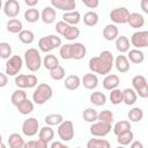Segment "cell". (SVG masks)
Returning <instances> with one entry per match:
<instances>
[{
    "label": "cell",
    "mask_w": 148,
    "mask_h": 148,
    "mask_svg": "<svg viewBox=\"0 0 148 148\" xmlns=\"http://www.w3.org/2000/svg\"><path fill=\"white\" fill-rule=\"evenodd\" d=\"M56 16H57V13H56V9L52 7V6H46L43 8L42 13H40V20L45 23V24H51L56 21Z\"/></svg>",
    "instance_id": "9a60e30c"
},
{
    "label": "cell",
    "mask_w": 148,
    "mask_h": 148,
    "mask_svg": "<svg viewBox=\"0 0 148 148\" xmlns=\"http://www.w3.org/2000/svg\"><path fill=\"white\" fill-rule=\"evenodd\" d=\"M61 36L65 37V39L67 40H74L80 36V29L76 28L75 25H68V28L64 31Z\"/></svg>",
    "instance_id": "836d02e7"
},
{
    "label": "cell",
    "mask_w": 148,
    "mask_h": 148,
    "mask_svg": "<svg viewBox=\"0 0 148 148\" xmlns=\"http://www.w3.org/2000/svg\"><path fill=\"white\" fill-rule=\"evenodd\" d=\"M130 145H131V148H143V145L140 141H132Z\"/></svg>",
    "instance_id": "6f0895ef"
},
{
    "label": "cell",
    "mask_w": 148,
    "mask_h": 148,
    "mask_svg": "<svg viewBox=\"0 0 148 148\" xmlns=\"http://www.w3.org/2000/svg\"><path fill=\"white\" fill-rule=\"evenodd\" d=\"M7 83H8V76L6 74H3V73L0 72V88L6 87Z\"/></svg>",
    "instance_id": "db71d44e"
},
{
    "label": "cell",
    "mask_w": 148,
    "mask_h": 148,
    "mask_svg": "<svg viewBox=\"0 0 148 148\" xmlns=\"http://www.w3.org/2000/svg\"><path fill=\"white\" fill-rule=\"evenodd\" d=\"M59 147H65L66 148V146H65V143H62V142H58V141H56V142H52L51 143V148H59Z\"/></svg>",
    "instance_id": "680465c9"
},
{
    "label": "cell",
    "mask_w": 148,
    "mask_h": 148,
    "mask_svg": "<svg viewBox=\"0 0 148 148\" xmlns=\"http://www.w3.org/2000/svg\"><path fill=\"white\" fill-rule=\"evenodd\" d=\"M140 7L145 14H148V0H141Z\"/></svg>",
    "instance_id": "11a10c76"
},
{
    "label": "cell",
    "mask_w": 148,
    "mask_h": 148,
    "mask_svg": "<svg viewBox=\"0 0 148 148\" xmlns=\"http://www.w3.org/2000/svg\"><path fill=\"white\" fill-rule=\"evenodd\" d=\"M2 8V0H0V9Z\"/></svg>",
    "instance_id": "94428289"
},
{
    "label": "cell",
    "mask_w": 148,
    "mask_h": 148,
    "mask_svg": "<svg viewBox=\"0 0 148 148\" xmlns=\"http://www.w3.org/2000/svg\"><path fill=\"white\" fill-rule=\"evenodd\" d=\"M111 130H112V124H108L103 121H97V123L94 121L92 125L90 126V134L96 138H103L108 135Z\"/></svg>",
    "instance_id": "52a82bcc"
},
{
    "label": "cell",
    "mask_w": 148,
    "mask_h": 148,
    "mask_svg": "<svg viewBox=\"0 0 148 148\" xmlns=\"http://www.w3.org/2000/svg\"><path fill=\"white\" fill-rule=\"evenodd\" d=\"M113 65L116 66V69L119 72V73H126L130 71V60L127 59L126 56H118L114 61H113Z\"/></svg>",
    "instance_id": "ac0fdd59"
},
{
    "label": "cell",
    "mask_w": 148,
    "mask_h": 148,
    "mask_svg": "<svg viewBox=\"0 0 148 148\" xmlns=\"http://www.w3.org/2000/svg\"><path fill=\"white\" fill-rule=\"evenodd\" d=\"M131 43L136 49H143L148 46V31H136L131 37Z\"/></svg>",
    "instance_id": "8fae6325"
},
{
    "label": "cell",
    "mask_w": 148,
    "mask_h": 148,
    "mask_svg": "<svg viewBox=\"0 0 148 148\" xmlns=\"http://www.w3.org/2000/svg\"><path fill=\"white\" fill-rule=\"evenodd\" d=\"M136 98H138V95L134 89L126 88L123 90V102L126 105H133L136 102Z\"/></svg>",
    "instance_id": "cb8c5ba5"
},
{
    "label": "cell",
    "mask_w": 148,
    "mask_h": 148,
    "mask_svg": "<svg viewBox=\"0 0 148 148\" xmlns=\"http://www.w3.org/2000/svg\"><path fill=\"white\" fill-rule=\"evenodd\" d=\"M18 39L23 44H31L35 40V35L31 30H21L18 32Z\"/></svg>",
    "instance_id": "f35d334b"
},
{
    "label": "cell",
    "mask_w": 148,
    "mask_h": 148,
    "mask_svg": "<svg viewBox=\"0 0 148 148\" xmlns=\"http://www.w3.org/2000/svg\"><path fill=\"white\" fill-rule=\"evenodd\" d=\"M47 38H49V40H50V43H51V45H52L53 49L60 47V45H61V38L59 36H57V35H49Z\"/></svg>",
    "instance_id": "f907efd6"
},
{
    "label": "cell",
    "mask_w": 148,
    "mask_h": 148,
    "mask_svg": "<svg viewBox=\"0 0 148 148\" xmlns=\"http://www.w3.org/2000/svg\"><path fill=\"white\" fill-rule=\"evenodd\" d=\"M38 47H39V50H40L42 52H45V53L53 50V47H52V45H51V43H50L47 36H46V37H42V38L38 40Z\"/></svg>",
    "instance_id": "bcb514c9"
},
{
    "label": "cell",
    "mask_w": 148,
    "mask_h": 148,
    "mask_svg": "<svg viewBox=\"0 0 148 148\" xmlns=\"http://www.w3.org/2000/svg\"><path fill=\"white\" fill-rule=\"evenodd\" d=\"M127 117H128L130 121L138 123V121L142 120V118H143V110L141 108H133L128 111Z\"/></svg>",
    "instance_id": "e575fe53"
},
{
    "label": "cell",
    "mask_w": 148,
    "mask_h": 148,
    "mask_svg": "<svg viewBox=\"0 0 148 148\" xmlns=\"http://www.w3.org/2000/svg\"><path fill=\"white\" fill-rule=\"evenodd\" d=\"M15 84L21 89L34 88L37 86V77L34 74H20L15 77Z\"/></svg>",
    "instance_id": "9c48e42d"
},
{
    "label": "cell",
    "mask_w": 148,
    "mask_h": 148,
    "mask_svg": "<svg viewBox=\"0 0 148 148\" xmlns=\"http://www.w3.org/2000/svg\"><path fill=\"white\" fill-rule=\"evenodd\" d=\"M112 130H113V133L116 135H118V134H120L123 132H126V131L131 130V123L128 120H120V121L114 124Z\"/></svg>",
    "instance_id": "74e56055"
},
{
    "label": "cell",
    "mask_w": 148,
    "mask_h": 148,
    "mask_svg": "<svg viewBox=\"0 0 148 148\" xmlns=\"http://www.w3.org/2000/svg\"><path fill=\"white\" fill-rule=\"evenodd\" d=\"M6 28L7 30L10 32V34H18L22 29H23V24L20 20L17 18H10L7 24H6Z\"/></svg>",
    "instance_id": "d6a6232c"
},
{
    "label": "cell",
    "mask_w": 148,
    "mask_h": 148,
    "mask_svg": "<svg viewBox=\"0 0 148 148\" xmlns=\"http://www.w3.org/2000/svg\"><path fill=\"white\" fill-rule=\"evenodd\" d=\"M44 120L49 126H58L64 120V118L60 113H51V114H47Z\"/></svg>",
    "instance_id": "ab89813d"
},
{
    "label": "cell",
    "mask_w": 148,
    "mask_h": 148,
    "mask_svg": "<svg viewBox=\"0 0 148 148\" xmlns=\"http://www.w3.org/2000/svg\"><path fill=\"white\" fill-rule=\"evenodd\" d=\"M53 95V90L50 84L47 83H40L37 86L32 94V102L37 105H42L46 103L49 99H51Z\"/></svg>",
    "instance_id": "7a4b0ae2"
},
{
    "label": "cell",
    "mask_w": 148,
    "mask_h": 148,
    "mask_svg": "<svg viewBox=\"0 0 148 148\" xmlns=\"http://www.w3.org/2000/svg\"><path fill=\"white\" fill-rule=\"evenodd\" d=\"M71 46L72 44H61L60 45V49H59V54L60 57L64 59V60H68V59H72L71 57Z\"/></svg>",
    "instance_id": "c3c4849f"
},
{
    "label": "cell",
    "mask_w": 148,
    "mask_h": 148,
    "mask_svg": "<svg viewBox=\"0 0 148 148\" xmlns=\"http://www.w3.org/2000/svg\"><path fill=\"white\" fill-rule=\"evenodd\" d=\"M132 86L136 95H139L141 98L148 97V83L147 79L143 75H135L132 79Z\"/></svg>",
    "instance_id": "277c9868"
},
{
    "label": "cell",
    "mask_w": 148,
    "mask_h": 148,
    "mask_svg": "<svg viewBox=\"0 0 148 148\" xmlns=\"http://www.w3.org/2000/svg\"><path fill=\"white\" fill-rule=\"evenodd\" d=\"M87 49L82 43H74L71 46V57L75 60H81L86 57Z\"/></svg>",
    "instance_id": "5bb4252c"
},
{
    "label": "cell",
    "mask_w": 148,
    "mask_h": 148,
    "mask_svg": "<svg viewBox=\"0 0 148 148\" xmlns=\"http://www.w3.org/2000/svg\"><path fill=\"white\" fill-rule=\"evenodd\" d=\"M114 40H116V49L120 53H125L130 50V39L126 36H124V35L118 36Z\"/></svg>",
    "instance_id": "d4e9b609"
},
{
    "label": "cell",
    "mask_w": 148,
    "mask_h": 148,
    "mask_svg": "<svg viewBox=\"0 0 148 148\" xmlns=\"http://www.w3.org/2000/svg\"><path fill=\"white\" fill-rule=\"evenodd\" d=\"M23 60L20 56H12L6 61V74L9 76H15L21 71Z\"/></svg>",
    "instance_id": "8992f818"
},
{
    "label": "cell",
    "mask_w": 148,
    "mask_h": 148,
    "mask_svg": "<svg viewBox=\"0 0 148 148\" xmlns=\"http://www.w3.org/2000/svg\"><path fill=\"white\" fill-rule=\"evenodd\" d=\"M82 3L84 6H87L88 8L90 9H94V8H97L98 5H99V0H81Z\"/></svg>",
    "instance_id": "f5cc1de1"
},
{
    "label": "cell",
    "mask_w": 148,
    "mask_h": 148,
    "mask_svg": "<svg viewBox=\"0 0 148 148\" xmlns=\"http://www.w3.org/2000/svg\"><path fill=\"white\" fill-rule=\"evenodd\" d=\"M39 131V123L36 118L29 117L22 124V133L25 136H34Z\"/></svg>",
    "instance_id": "30bf717a"
},
{
    "label": "cell",
    "mask_w": 148,
    "mask_h": 148,
    "mask_svg": "<svg viewBox=\"0 0 148 148\" xmlns=\"http://www.w3.org/2000/svg\"><path fill=\"white\" fill-rule=\"evenodd\" d=\"M62 21H65L69 25H76L81 21V14L77 10L65 12L62 15Z\"/></svg>",
    "instance_id": "d6986e66"
},
{
    "label": "cell",
    "mask_w": 148,
    "mask_h": 148,
    "mask_svg": "<svg viewBox=\"0 0 148 148\" xmlns=\"http://www.w3.org/2000/svg\"><path fill=\"white\" fill-rule=\"evenodd\" d=\"M81 83L83 84V87L86 89H89V90H92L95 88H97L98 86V77L96 74H92V73H87L83 75L82 80H81Z\"/></svg>",
    "instance_id": "2e32d148"
},
{
    "label": "cell",
    "mask_w": 148,
    "mask_h": 148,
    "mask_svg": "<svg viewBox=\"0 0 148 148\" xmlns=\"http://www.w3.org/2000/svg\"><path fill=\"white\" fill-rule=\"evenodd\" d=\"M3 13L9 18H15L20 13V3L17 0H7L3 5Z\"/></svg>",
    "instance_id": "7c38bea8"
},
{
    "label": "cell",
    "mask_w": 148,
    "mask_h": 148,
    "mask_svg": "<svg viewBox=\"0 0 148 148\" xmlns=\"http://www.w3.org/2000/svg\"><path fill=\"white\" fill-rule=\"evenodd\" d=\"M128 15H130V10L126 7H117L110 12V18L116 24L127 23Z\"/></svg>",
    "instance_id": "ba28073f"
},
{
    "label": "cell",
    "mask_w": 148,
    "mask_h": 148,
    "mask_svg": "<svg viewBox=\"0 0 148 148\" xmlns=\"http://www.w3.org/2000/svg\"><path fill=\"white\" fill-rule=\"evenodd\" d=\"M127 59L133 64H141L145 60V53L139 49H133L127 51Z\"/></svg>",
    "instance_id": "603a6c76"
},
{
    "label": "cell",
    "mask_w": 148,
    "mask_h": 148,
    "mask_svg": "<svg viewBox=\"0 0 148 148\" xmlns=\"http://www.w3.org/2000/svg\"><path fill=\"white\" fill-rule=\"evenodd\" d=\"M25 98H28L27 97V92L24 91V89H17V90H15V91H13V94H12V97H10V102H12V104L13 105H17L18 103H21L22 101H24Z\"/></svg>",
    "instance_id": "d590c367"
},
{
    "label": "cell",
    "mask_w": 148,
    "mask_h": 148,
    "mask_svg": "<svg viewBox=\"0 0 148 148\" xmlns=\"http://www.w3.org/2000/svg\"><path fill=\"white\" fill-rule=\"evenodd\" d=\"M8 143L10 148H23L24 147V140L18 133H12L8 136Z\"/></svg>",
    "instance_id": "f546056e"
},
{
    "label": "cell",
    "mask_w": 148,
    "mask_h": 148,
    "mask_svg": "<svg viewBox=\"0 0 148 148\" xmlns=\"http://www.w3.org/2000/svg\"><path fill=\"white\" fill-rule=\"evenodd\" d=\"M16 109L21 114L27 116V114H29V113H31L34 111V102H31L30 99L25 98L24 101H22L21 103H18L16 105Z\"/></svg>",
    "instance_id": "484cf974"
},
{
    "label": "cell",
    "mask_w": 148,
    "mask_h": 148,
    "mask_svg": "<svg viewBox=\"0 0 148 148\" xmlns=\"http://www.w3.org/2000/svg\"><path fill=\"white\" fill-rule=\"evenodd\" d=\"M0 147H5V146L2 145V136H1V134H0Z\"/></svg>",
    "instance_id": "91938a15"
},
{
    "label": "cell",
    "mask_w": 148,
    "mask_h": 148,
    "mask_svg": "<svg viewBox=\"0 0 148 148\" xmlns=\"http://www.w3.org/2000/svg\"><path fill=\"white\" fill-rule=\"evenodd\" d=\"M81 84V79L77 75H68L65 79V88L68 90H76Z\"/></svg>",
    "instance_id": "4316f807"
},
{
    "label": "cell",
    "mask_w": 148,
    "mask_h": 148,
    "mask_svg": "<svg viewBox=\"0 0 148 148\" xmlns=\"http://www.w3.org/2000/svg\"><path fill=\"white\" fill-rule=\"evenodd\" d=\"M88 148H109L110 142L105 139H90L87 142Z\"/></svg>",
    "instance_id": "8d00e7d4"
},
{
    "label": "cell",
    "mask_w": 148,
    "mask_h": 148,
    "mask_svg": "<svg viewBox=\"0 0 148 148\" xmlns=\"http://www.w3.org/2000/svg\"><path fill=\"white\" fill-rule=\"evenodd\" d=\"M50 76L54 81H60L65 77V69L60 65H58V66L53 67L52 69H50Z\"/></svg>",
    "instance_id": "7bdbcfd3"
},
{
    "label": "cell",
    "mask_w": 148,
    "mask_h": 148,
    "mask_svg": "<svg viewBox=\"0 0 148 148\" xmlns=\"http://www.w3.org/2000/svg\"><path fill=\"white\" fill-rule=\"evenodd\" d=\"M119 83H120V79L117 74H108L103 79V82H102L104 89L106 90H112L114 88H118Z\"/></svg>",
    "instance_id": "e0dca14e"
},
{
    "label": "cell",
    "mask_w": 148,
    "mask_h": 148,
    "mask_svg": "<svg viewBox=\"0 0 148 148\" xmlns=\"http://www.w3.org/2000/svg\"><path fill=\"white\" fill-rule=\"evenodd\" d=\"M58 135L61 141H71L74 138V125L71 120H62L58 125Z\"/></svg>",
    "instance_id": "5b68a950"
},
{
    "label": "cell",
    "mask_w": 148,
    "mask_h": 148,
    "mask_svg": "<svg viewBox=\"0 0 148 148\" xmlns=\"http://www.w3.org/2000/svg\"><path fill=\"white\" fill-rule=\"evenodd\" d=\"M50 1H51V6L54 9H61L65 12L74 10L76 6L75 0H50Z\"/></svg>",
    "instance_id": "4fadbf2b"
},
{
    "label": "cell",
    "mask_w": 148,
    "mask_h": 148,
    "mask_svg": "<svg viewBox=\"0 0 148 148\" xmlns=\"http://www.w3.org/2000/svg\"><path fill=\"white\" fill-rule=\"evenodd\" d=\"M68 25H69V24H67L65 21H58V22L56 23V31H57L59 35H62L64 31L68 28Z\"/></svg>",
    "instance_id": "816d5d0a"
},
{
    "label": "cell",
    "mask_w": 148,
    "mask_h": 148,
    "mask_svg": "<svg viewBox=\"0 0 148 148\" xmlns=\"http://www.w3.org/2000/svg\"><path fill=\"white\" fill-rule=\"evenodd\" d=\"M113 61H114L113 54L110 51L105 50V51H102L99 53V56L90 58L88 66L92 73L105 75L111 72V69L113 67Z\"/></svg>",
    "instance_id": "6da1fadb"
},
{
    "label": "cell",
    "mask_w": 148,
    "mask_h": 148,
    "mask_svg": "<svg viewBox=\"0 0 148 148\" xmlns=\"http://www.w3.org/2000/svg\"><path fill=\"white\" fill-rule=\"evenodd\" d=\"M110 102L113 105H118L120 103H123V90L114 88L112 90H110Z\"/></svg>",
    "instance_id": "b9f144b4"
},
{
    "label": "cell",
    "mask_w": 148,
    "mask_h": 148,
    "mask_svg": "<svg viewBox=\"0 0 148 148\" xmlns=\"http://www.w3.org/2000/svg\"><path fill=\"white\" fill-rule=\"evenodd\" d=\"M40 18V13L38 12V9L30 7L29 9H27L24 12V20L29 23H35Z\"/></svg>",
    "instance_id": "1f68e13d"
},
{
    "label": "cell",
    "mask_w": 148,
    "mask_h": 148,
    "mask_svg": "<svg viewBox=\"0 0 148 148\" xmlns=\"http://www.w3.org/2000/svg\"><path fill=\"white\" fill-rule=\"evenodd\" d=\"M118 35H119V30L116 24H108L103 29V37L109 42L114 40L118 37Z\"/></svg>",
    "instance_id": "7402d4cb"
},
{
    "label": "cell",
    "mask_w": 148,
    "mask_h": 148,
    "mask_svg": "<svg viewBox=\"0 0 148 148\" xmlns=\"http://www.w3.org/2000/svg\"><path fill=\"white\" fill-rule=\"evenodd\" d=\"M89 99L96 106H102V105H104L106 103V96L102 91H94V92H91Z\"/></svg>",
    "instance_id": "4dcf8cb0"
},
{
    "label": "cell",
    "mask_w": 148,
    "mask_h": 148,
    "mask_svg": "<svg viewBox=\"0 0 148 148\" xmlns=\"http://www.w3.org/2000/svg\"><path fill=\"white\" fill-rule=\"evenodd\" d=\"M127 23L130 24V27L139 29L141 27H143L145 24V17L143 15L139 14V13H130L128 18H127Z\"/></svg>",
    "instance_id": "ffe728a7"
},
{
    "label": "cell",
    "mask_w": 148,
    "mask_h": 148,
    "mask_svg": "<svg viewBox=\"0 0 148 148\" xmlns=\"http://www.w3.org/2000/svg\"><path fill=\"white\" fill-rule=\"evenodd\" d=\"M53 136H54V131H53L52 126L46 125V126L42 127L38 131V139L42 140V141H44V142H46V143L51 142L52 139H53Z\"/></svg>",
    "instance_id": "44dd1931"
},
{
    "label": "cell",
    "mask_w": 148,
    "mask_h": 148,
    "mask_svg": "<svg viewBox=\"0 0 148 148\" xmlns=\"http://www.w3.org/2000/svg\"><path fill=\"white\" fill-rule=\"evenodd\" d=\"M12 56V47L8 43L2 42L0 43V58L2 59H8Z\"/></svg>",
    "instance_id": "7dc6e473"
},
{
    "label": "cell",
    "mask_w": 148,
    "mask_h": 148,
    "mask_svg": "<svg viewBox=\"0 0 148 148\" xmlns=\"http://www.w3.org/2000/svg\"><path fill=\"white\" fill-rule=\"evenodd\" d=\"M97 120L98 121H103V123H108V124H112L113 123V113L110 110H104L101 111L97 114Z\"/></svg>",
    "instance_id": "f6af8a7d"
},
{
    "label": "cell",
    "mask_w": 148,
    "mask_h": 148,
    "mask_svg": "<svg viewBox=\"0 0 148 148\" xmlns=\"http://www.w3.org/2000/svg\"><path fill=\"white\" fill-rule=\"evenodd\" d=\"M24 64L30 72H37L42 66V58L37 49L30 47L24 52Z\"/></svg>",
    "instance_id": "3957f363"
},
{
    "label": "cell",
    "mask_w": 148,
    "mask_h": 148,
    "mask_svg": "<svg viewBox=\"0 0 148 148\" xmlns=\"http://www.w3.org/2000/svg\"><path fill=\"white\" fill-rule=\"evenodd\" d=\"M98 20H99L98 14L94 10H89L83 15V23L87 27H95L98 23Z\"/></svg>",
    "instance_id": "83f0119b"
},
{
    "label": "cell",
    "mask_w": 148,
    "mask_h": 148,
    "mask_svg": "<svg viewBox=\"0 0 148 148\" xmlns=\"http://www.w3.org/2000/svg\"><path fill=\"white\" fill-rule=\"evenodd\" d=\"M39 0H24V3L28 6V7H35L37 3H38Z\"/></svg>",
    "instance_id": "9f6ffc18"
},
{
    "label": "cell",
    "mask_w": 148,
    "mask_h": 148,
    "mask_svg": "<svg viewBox=\"0 0 148 148\" xmlns=\"http://www.w3.org/2000/svg\"><path fill=\"white\" fill-rule=\"evenodd\" d=\"M134 139V134L131 130L126 131V132H123L120 134L117 135V142L120 145V146H128Z\"/></svg>",
    "instance_id": "f1b7e54d"
},
{
    "label": "cell",
    "mask_w": 148,
    "mask_h": 148,
    "mask_svg": "<svg viewBox=\"0 0 148 148\" xmlns=\"http://www.w3.org/2000/svg\"><path fill=\"white\" fill-rule=\"evenodd\" d=\"M47 145L46 142L42 141V140H32V141H29V142H24V147L25 148H47Z\"/></svg>",
    "instance_id": "681fc988"
},
{
    "label": "cell",
    "mask_w": 148,
    "mask_h": 148,
    "mask_svg": "<svg viewBox=\"0 0 148 148\" xmlns=\"http://www.w3.org/2000/svg\"><path fill=\"white\" fill-rule=\"evenodd\" d=\"M97 114H98V112H97L95 109H92V108H87V109L83 111L82 117H83V119H84L87 123H94V121L97 120Z\"/></svg>",
    "instance_id": "ee69618b"
},
{
    "label": "cell",
    "mask_w": 148,
    "mask_h": 148,
    "mask_svg": "<svg viewBox=\"0 0 148 148\" xmlns=\"http://www.w3.org/2000/svg\"><path fill=\"white\" fill-rule=\"evenodd\" d=\"M43 65H44V67L46 69L50 71L53 67H56V66L59 65V60H58V58L54 54H47V56H45V58L43 60Z\"/></svg>",
    "instance_id": "60d3db41"
}]
</instances>
